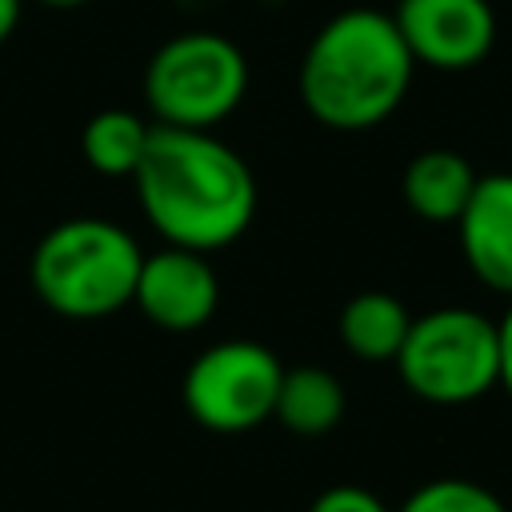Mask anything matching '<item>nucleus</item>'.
Returning a JSON list of instances; mask_svg holds the SVG:
<instances>
[{
  "instance_id": "nucleus-10",
  "label": "nucleus",
  "mask_w": 512,
  "mask_h": 512,
  "mask_svg": "<svg viewBox=\"0 0 512 512\" xmlns=\"http://www.w3.org/2000/svg\"><path fill=\"white\" fill-rule=\"evenodd\" d=\"M476 172L468 164V156L452 152V148H424L408 160L400 192L408 200V208L428 220V224H456L472 188H476Z\"/></svg>"
},
{
  "instance_id": "nucleus-13",
  "label": "nucleus",
  "mask_w": 512,
  "mask_h": 512,
  "mask_svg": "<svg viewBox=\"0 0 512 512\" xmlns=\"http://www.w3.org/2000/svg\"><path fill=\"white\" fill-rule=\"evenodd\" d=\"M148 136H152V124L144 116L128 108H104L84 124L80 148L100 176H132L148 148Z\"/></svg>"
},
{
  "instance_id": "nucleus-17",
  "label": "nucleus",
  "mask_w": 512,
  "mask_h": 512,
  "mask_svg": "<svg viewBox=\"0 0 512 512\" xmlns=\"http://www.w3.org/2000/svg\"><path fill=\"white\" fill-rule=\"evenodd\" d=\"M20 4H24V0H0V44L16 32V24H20Z\"/></svg>"
},
{
  "instance_id": "nucleus-6",
  "label": "nucleus",
  "mask_w": 512,
  "mask_h": 512,
  "mask_svg": "<svg viewBox=\"0 0 512 512\" xmlns=\"http://www.w3.org/2000/svg\"><path fill=\"white\" fill-rule=\"evenodd\" d=\"M284 364L256 340H220L184 372V408L208 432H248L272 420Z\"/></svg>"
},
{
  "instance_id": "nucleus-5",
  "label": "nucleus",
  "mask_w": 512,
  "mask_h": 512,
  "mask_svg": "<svg viewBox=\"0 0 512 512\" xmlns=\"http://www.w3.org/2000/svg\"><path fill=\"white\" fill-rule=\"evenodd\" d=\"M248 92V60L220 32H180L156 48L144 68V100L156 124L212 128L228 120Z\"/></svg>"
},
{
  "instance_id": "nucleus-7",
  "label": "nucleus",
  "mask_w": 512,
  "mask_h": 512,
  "mask_svg": "<svg viewBox=\"0 0 512 512\" xmlns=\"http://www.w3.org/2000/svg\"><path fill=\"white\" fill-rule=\"evenodd\" d=\"M392 24L412 60L436 72H468L496 44L488 0H396Z\"/></svg>"
},
{
  "instance_id": "nucleus-15",
  "label": "nucleus",
  "mask_w": 512,
  "mask_h": 512,
  "mask_svg": "<svg viewBox=\"0 0 512 512\" xmlns=\"http://www.w3.org/2000/svg\"><path fill=\"white\" fill-rule=\"evenodd\" d=\"M308 512H388V504L360 484H332L312 500Z\"/></svg>"
},
{
  "instance_id": "nucleus-12",
  "label": "nucleus",
  "mask_w": 512,
  "mask_h": 512,
  "mask_svg": "<svg viewBox=\"0 0 512 512\" xmlns=\"http://www.w3.org/2000/svg\"><path fill=\"white\" fill-rule=\"evenodd\" d=\"M408 308L392 292H356L340 312V340L356 360H396L404 336H408Z\"/></svg>"
},
{
  "instance_id": "nucleus-3",
  "label": "nucleus",
  "mask_w": 512,
  "mask_h": 512,
  "mask_svg": "<svg viewBox=\"0 0 512 512\" xmlns=\"http://www.w3.org/2000/svg\"><path fill=\"white\" fill-rule=\"evenodd\" d=\"M140 260V244L120 224L100 216H72L40 236L28 276L40 304H48L56 316L100 320L132 304Z\"/></svg>"
},
{
  "instance_id": "nucleus-8",
  "label": "nucleus",
  "mask_w": 512,
  "mask_h": 512,
  "mask_svg": "<svg viewBox=\"0 0 512 512\" xmlns=\"http://www.w3.org/2000/svg\"><path fill=\"white\" fill-rule=\"evenodd\" d=\"M132 304L164 332H196L212 320L220 304V280L204 252L192 248H160L140 260V276L132 288Z\"/></svg>"
},
{
  "instance_id": "nucleus-16",
  "label": "nucleus",
  "mask_w": 512,
  "mask_h": 512,
  "mask_svg": "<svg viewBox=\"0 0 512 512\" xmlns=\"http://www.w3.org/2000/svg\"><path fill=\"white\" fill-rule=\"evenodd\" d=\"M496 348H500V388L508 392V400H512V304H508V312L496 320Z\"/></svg>"
},
{
  "instance_id": "nucleus-9",
  "label": "nucleus",
  "mask_w": 512,
  "mask_h": 512,
  "mask_svg": "<svg viewBox=\"0 0 512 512\" xmlns=\"http://www.w3.org/2000/svg\"><path fill=\"white\" fill-rule=\"evenodd\" d=\"M456 232L472 276L492 292L512 296V172L476 180Z\"/></svg>"
},
{
  "instance_id": "nucleus-2",
  "label": "nucleus",
  "mask_w": 512,
  "mask_h": 512,
  "mask_svg": "<svg viewBox=\"0 0 512 512\" xmlns=\"http://www.w3.org/2000/svg\"><path fill=\"white\" fill-rule=\"evenodd\" d=\"M416 60L404 48L392 12L344 8L320 24L300 60V100L316 124L368 132L408 96Z\"/></svg>"
},
{
  "instance_id": "nucleus-1",
  "label": "nucleus",
  "mask_w": 512,
  "mask_h": 512,
  "mask_svg": "<svg viewBox=\"0 0 512 512\" xmlns=\"http://www.w3.org/2000/svg\"><path fill=\"white\" fill-rule=\"evenodd\" d=\"M132 184L148 224L168 244L204 256L240 240L256 216L252 168L204 128L152 124Z\"/></svg>"
},
{
  "instance_id": "nucleus-4",
  "label": "nucleus",
  "mask_w": 512,
  "mask_h": 512,
  "mask_svg": "<svg viewBox=\"0 0 512 512\" xmlns=\"http://www.w3.org/2000/svg\"><path fill=\"white\" fill-rule=\"evenodd\" d=\"M392 364L412 396L440 408L472 404L500 380L496 320L476 308H432L412 316Z\"/></svg>"
},
{
  "instance_id": "nucleus-18",
  "label": "nucleus",
  "mask_w": 512,
  "mask_h": 512,
  "mask_svg": "<svg viewBox=\"0 0 512 512\" xmlns=\"http://www.w3.org/2000/svg\"><path fill=\"white\" fill-rule=\"evenodd\" d=\"M40 4H48V8H80L88 0H40Z\"/></svg>"
},
{
  "instance_id": "nucleus-14",
  "label": "nucleus",
  "mask_w": 512,
  "mask_h": 512,
  "mask_svg": "<svg viewBox=\"0 0 512 512\" xmlns=\"http://www.w3.org/2000/svg\"><path fill=\"white\" fill-rule=\"evenodd\" d=\"M396 512H508V508L492 488L476 480L440 476V480L420 484Z\"/></svg>"
},
{
  "instance_id": "nucleus-11",
  "label": "nucleus",
  "mask_w": 512,
  "mask_h": 512,
  "mask_svg": "<svg viewBox=\"0 0 512 512\" xmlns=\"http://www.w3.org/2000/svg\"><path fill=\"white\" fill-rule=\"evenodd\" d=\"M272 416L292 436H324L344 416V384L328 368H320V364L284 368Z\"/></svg>"
}]
</instances>
